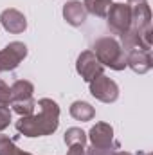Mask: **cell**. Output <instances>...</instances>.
I'll use <instances>...</instances> for the list:
<instances>
[{
	"label": "cell",
	"instance_id": "1",
	"mask_svg": "<svg viewBox=\"0 0 153 155\" xmlns=\"http://www.w3.org/2000/svg\"><path fill=\"white\" fill-rule=\"evenodd\" d=\"M38 114L20 117L16 121V130L25 137H43L50 135L60 126V107L50 97H41L36 103Z\"/></svg>",
	"mask_w": 153,
	"mask_h": 155
},
{
	"label": "cell",
	"instance_id": "2",
	"mask_svg": "<svg viewBox=\"0 0 153 155\" xmlns=\"http://www.w3.org/2000/svg\"><path fill=\"white\" fill-rule=\"evenodd\" d=\"M94 54L101 61L103 67H110L112 71L126 69V51L121 47L119 40L114 36H103L94 41Z\"/></svg>",
	"mask_w": 153,
	"mask_h": 155
},
{
	"label": "cell",
	"instance_id": "3",
	"mask_svg": "<svg viewBox=\"0 0 153 155\" xmlns=\"http://www.w3.org/2000/svg\"><path fill=\"white\" fill-rule=\"evenodd\" d=\"M106 25L117 36L124 35L132 25V5L128 2L112 4L106 13Z\"/></svg>",
	"mask_w": 153,
	"mask_h": 155
},
{
	"label": "cell",
	"instance_id": "4",
	"mask_svg": "<svg viewBox=\"0 0 153 155\" xmlns=\"http://www.w3.org/2000/svg\"><path fill=\"white\" fill-rule=\"evenodd\" d=\"M151 36H153V27H144V29H137L132 27L121 35V47L128 52L132 49H141V51H151Z\"/></svg>",
	"mask_w": 153,
	"mask_h": 155
},
{
	"label": "cell",
	"instance_id": "5",
	"mask_svg": "<svg viewBox=\"0 0 153 155\" xmlns=\"http://www.w3.org/2000/svg\"><path fill=\"white\" fill-rule=\"evenodd\" d=\"M27 56V45L24 41H11L0 51V72L15 71Z\"/></svg>",
	"mask_w": 153,
	"mask_h": 155
},
{
	"label": "cell",
	"instance_id": "6",
	"mask_svg": "<svg viewBox=\"0 0 153 155\" xmlns=\"http://www.w3.org/2000/svg\"><path fill=\"white\" fill-rule=\"evenodd\" d=\"M88 88H90V94L101 103H114L119 97V85L112 78L105 76V74L92 79L88 83Z\"/></svg>",
	"mask_w": 153,
	"mask_h": 155
},
{
	"label": "cell",
	"instance_id": "7",
	"mask_svg": "<svg viewBox=\"0 0 153 155\" xmlns=\"http://www.w3.org/2000/svg\"><path fill=\"white\" fill-rule=\"evenodd\" d=\"M76 72L83 78V81L90 83L92 79L105 74V67L96 58L94 51H83L76 60Z\"/></svg>",
	"mask_w": 153,
	"mask_h": 155
},
{
	"label": "cell",
	"instance_id": "8",
	"mask_svg": "<svg viewBox=\"0 0 153 155\" xmlns=\"http://www.w3.org/2000/svg\"><path fill=\"white\" fill-rule=\"evenodd\" d=\"M86 139L90 141V146H94V148L119 146V143L114 139V128L108 123H96L90 128V132L86 134Z\"/></svg>",
	"mask_w": 153,
	"mask_h": 155
},
{
	"label": "cell",
	"instance_id": "9",
	"mask_svg": "<svg viewBox=\"0 0 153 155\" xmlns=\"http://www.w3.org/2000/svg\"><path fill=\"white\" fill-rule=\"evenodd\" d=\"M0 24L11 35H20V33H24L27 29V18H25V15L20 13L18 9H13V7L4 9L0 13Z\"/></svg>",
	"mask_w": 153,
	"mask_h": 155
},
{
	"label": "cell",
	"instance_id": "10",
	"mask_svg": "<svg viewBox=\"0 0 153 155\" xmlns=\"http://www.w3.org/2000/svg\"><path fill=\"white\" fill-rule=\"evenodd\" d=\"M126 67H130L135 74H146L153 67L151 51L132 49L126 52Z\"/></svg>",
	"mask_w": 153,
	"mask_h": 155
},
{
	"label": "cell",
	"instance_id": "11",
	"mask_svg": "<svg viewBox=\"0 0 153 155\" xmlns=\"http://www.w3.org/2000/svg\"><path fill=\"white\" fill-rule=\"evenodd\" d=\"M86 9L83 5V2L79 0H70L63 5V18L67 20L69 25L72 27H79L86 22Z\"/></svg>",
	"mask_w": 153,
	"mask_h": 155
},
{
	"label": "cell",
	"instance_id": "12",
	"mask_svg": "<svg viewBox=\"0 0 153 155\" xmlns=\"http://www.w3.org/2000/svg\"><path fill=\"white\" fill-rule=\"evenodd\" d=\"M151 25V11H150V4L146 0L135 2V5H132V27L137 29H144Z\"/></svg>",
	"mask_w": 153,
	"mask_h": 155
},
{
	"label": "cell",
	"instance_id": "13",
	"mask_svg": "<svg viewBox=\"0 0 153 155\" xmlns=\"http://www.w3.org/2000/svg\"><path fill=\"white\" fill-rule=\"evenodd\" d=\"M70 116L74 117L76 121H81V123H86V121H92L96 117V110L90 103L86 101H74L69 108Z\"/></svg>",
	"mask_w": 153,
	"mask_h": 155
},
{
	"label": "cell",
	"instance_id": "14",
	"mask_svg": "<svg viewBox=\"0 0 153 155\" xmlns=\"http://www.w3.org/2000/svg\"><path fill=\"white\" fill-rule=\"evenodd\" d=\"M34 94V85L27 79H16L11 85V97L13 101H24V99H31Z\"/></svg>",
	"mask_w": 153,
	"mask_h": 155
},
{
	"label": "cell",
	"instance_id": "15",
	"mask_svg": "<svg viewBox=\"0 0 153 155\" xmlns=\"http://www.w3.org/2000/svg\"><path fill=\"white\" fill-rule=\"evenodd\" d=\"M83 5H85L86 13L103 18V16H106L108 9L112 5V0H83Z\"/></svg>",
	"mask_w": 153,
	"mask_h": 155
},
{
	"label": "cell",
	"instance_id": "16",
	"mask_svg": "<svg viewBox=\"0 0 153 155\" xmlns=\"http://www.w3.org/2000/svg\"><path fill=\"white\" fill-rule=\"evenodd\" d=\"M0 155H33V153L24 152L22 148L16 146L15 139H11L9 135L0 134Z\"/></svg>",
	"mask_w": 153,
	"mask_h": 155
},
{
	"label": "cell",
	"instance_id": "17",
	"mask_svg": "<svg viewBox=\"0 0 153 155\" xmlns=\"http://www.w3.org/2000/svg\"><path fill=\"white\" fill-rule=\"evenodd\" d=\"M63 141H65V144L67 146H70V144H86V134L81 130V128H77V126H72V128H69L67 132H65V135H63Z\"/></svg>",
	"mask_w": 153,
	"mask_h": 155
},
{
	"label": "cell",
	"instance_id": "18",
	"mask_svg": "<svg viewBox=\"0 0 153 155\" xmlns=\"http://www.w3.org/2000/svg\"><path fill=\"white\" fill-rule=\"evenodd\" d=\"M11 107H13V112H16L20 117H27V116H31V114H34L36 101L33 97L31 99H24V101H13Z\"/></svg>",
	"mask_w": 153,
	"mask_h": 155
},
{
	"label": "cell",
	"instance_id": "19",
	"mask_svg": "<svg viewBox=\"0 0 153 155\" xmlns=\"http://www.w3.org/2000/svg\"><path fill=\"white\" fill-rule=\"evenodd\" d=\"M13 103V97H11V87L5 85L4 79H0V107H9Z\"/></svg>",
	"mask_w": 153,
	"mask_h": 155
},
{
	"label": "cell",
	"instance_id": "20",
	"mask_svg": "<svg viewBox=\"0 0 153 155\" xmlns=\"http://www.w3.org/2000/svg\"><path fill=\"white\" fill-rule=\"evenodd\" d=\"M11 108L9 107H0V132H4L9 124H11Z\"/></svg>",
	"mask_w": 153,
	"mask_h": 155
},
{
	"label": "cell",
	"instance_id": "21",
	"mask_svg": "<svg viewBox=\"0 0 153 155\" xmlns=\"http://www.w3.org/2000/svg\"><path fill=\"white\" fill-rule=\"evenodd\" d=\"M117 150H121V146H112V148H86L85 150V155H114Z\"/></svg>",
	"mask_w": 153,
	"mask_h": 155
},
{
	"label": "cell",
	"instance_id": "22",
	"mask_svg": "<svg viewBox=\"0 0 153 155\" xmlns=\"http://www.w3.org/2000/svg\"><path fill=\"white\" fill-rule=\"evenodd\" d=\"M85 144H70L69 150H67V155H85Z\"/></svg>",
	"mask_w": 153,
	"mask_h": 155
},
{
	"label": "cell",
	"instance_id": "23",
	"mask_svg": "<svg viewBox=\"0 0 153 155\" xmlns=\"http://www.w3.org/2000/svg\"><path fill=\"white\" fill-rule=\"evenodd\" d=\"M114 155H132V153H130V152H124V150H117Z\"/></svg>",
	"mask_w": 153,
	"mask_h": 155
},
{
	"label": "cell",
	"instance_id": "24",
	"mask_svg": "<svg viewBox=\"0 0 153 155\" xmlns=\"http://www.w3.org/2000/svg\"><path fill=\"white\" fill-rule=\"evenodd\" d=\"M126 2H128V4H130V2H141V0H126Z\"/></svg>",
	"mask_w": 153,
	"mask_h": 155
}]
</instances>
